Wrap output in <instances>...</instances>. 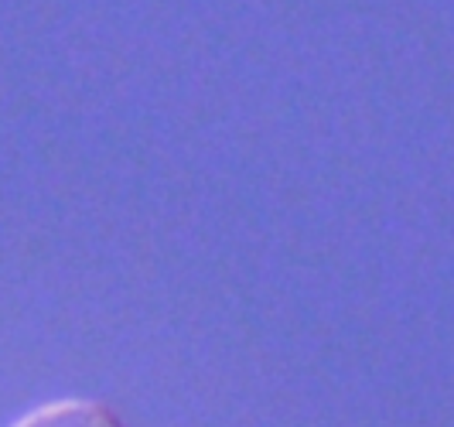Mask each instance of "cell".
Masks as SVG:
<instances>
[{
    "instance_id": "1",
    "label": "cell",
    "mask_w": 454,
    "mask_h": 427,
    "mask_svg": "<svg viewBox=\"0 0 454 427\" xmlns=\"http://www.w3.org/2000/svg\"><path fill=\"white\" fill-rule=\"evenodd\" d=\"M14 427H123V421L99 400L68 397V400H51L45 407H35Z\"/></svg>"
}]
</instances>
